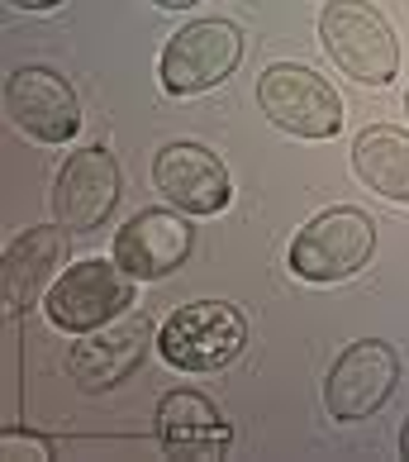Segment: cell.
I'll use <instances>...</instances> for the list:
<instances>
[{"instance_id": "cell-1", "label": "cell", "mask_w": 409, "mask_h": 462, "mask_svg": "<svg viewBox=\"0 0 409 462\" xmlns=\"http://www.w3.org/2000/svg\"><path fill=\"white\" fill-rule=\"evenodd\" d=\"M319 39L338 72L362 87H390L400 72V39L390 20L367 0H329L319 14Z\"/></svg>"}, {"instance_id": "cell-2", "label": "cell", "mask_w": 409, "mask_h": 462, "mask_svg": "<svg viewBox=\"0 0 409 462\" xmlns=\"http://www.w3.org/2000/svg\"><path fill=\"white\" fill-rule=\"evenodd\" d=\"M377 253V219L357 205H333L295 229L286 263L300 282H348Z\"/></svg>"}, {"instance_id": "cell-3", "label": "cell", "mask_w": 409, "mask_h": 462, "mask_svg": "<svg viewBox=\"0 0 409 462\" xmlns=\"http://www.w3.org/2000/svg\"><path fill=\"white\" fill-rule=\"evenodd\" d=\"M162 363L177 372H219L243 357L248 348V319L229 300H195L167 315L158 334Z\"/></svg>"}, {"instance_id": "cell-4", "label": "cell", "mask_w": 409, "mask_h": 462, "mask_svg": "<svg viewBox=\"0 0 409 462\" xmlns=\"http://www.w3.org/2000/svg\"><path fill=\"white\" fill-rule=\"evenodd\" d=\"M248 43H243V29L229 24V20H195L172 33V43L162 48V62H158V77H162V91L172 96H200L229 81L243 62Z\"/></svg>"}, {"instance_id": "cell-5", "label": "cell", "mask_w": 409, "mask_h": 462, "mask_svg": "<svg viewBox=\"0 0 409 462\" xmlns=\"http://www.w3.org/2000/svg\"><path fill=\"white\" fill-rule=\"evenodd\" d=\"M258 106L295 139H333L343 129V100L319 72L300 62H271L258 77Z\"/></svg>"}, {"instance_id": "cell-6", "label": "cell", "mask_w": 409, "mask_h": 462, "mask_svg": "<svg viewBox=\"0 0 409 462\" xmlns=\"http://www.w3.org/2000/svg\"><path fill=\"white\" fill-rule=\"evenodd\" d=\"M129 305H133V277L105 258H86L67 267L43 296L48 324H58L62 334H91L100 324L119 319Z\"/></svg>"}, {"instance_id": "cell-7", "label": "cell", "mask_w": 409, "mask_h": 462, "mask_svg": "<svg viewBox=\"0 0 409 462\" xmlns=\"http://www.w3.org/2000/svg\"><path fill=\"white\" fill-rule=\"evenodd\" d=\"M400 386V357L386 338H357L352 348L338 353V363L323 382V405L333 420H371L377 410L395 396Z\"/></svg>"}, {"instance_id": "cell-8", "label": "cell", "mask_w": 409, "mask_h": 462, "mask_svg": "<svg viewBox=\"0 0 409 462\" xmlns=\"http://www.w3.org/2000/svg\"><path fill=\"white\" fill-rule=\"evenodd\" d=\"M5 115L33 143H72L81 134V100L53 67H20V72H10Z\"/></svg>"}, {"instance_id": "cell-9", "label": "cell", "mask_w": 409, "mask_h": 462, "mask_svg": "<svg viewBox=\"0 0 409 462\" xmlns=\"http://www.w3.org/2000/svg\"><path fill=\"white\" fill-rule=\"evenodd\" d=\"M119 162L105 148H81L62 162V172L53 181V219L67 234H91L114 215L119 205Z\"/></svg>"}, {"instance_id": "cell-10", "label": "cell", "mask_w": 409, "mask_h": 462, "mask_svg": "<svg viewBox=\"0 0 409 462\" xmlns=\"http://www.w3.org/2000/svg\"><path fill=\"white\" fill-rule=\"evenodd\" d=\"M152 186L162 191L167 205L181 215H219L233 200L229 167L214 158L204 143H167L152 158Z\"/></svg>"}, {"instance_id": "cell-11", "label": "cell", "mask_w": 409, "mask_h": 462, "mask_svg": "<svg viewBox=\"0 0 409 462\" xmlns=\"http://www.w3.org/2000/svg\"><path fill=\"white\" fill-rule=\"evenodd\" d=\"M195 248V229L181 210H139L124 229L114 234V263L139 282H158V277H172L177 267H186Z\"/></svg>"}, {"instance_id": "cell-12", "label": "cell", "mask_w": 409, "mask_h": 462, "mask_svg": "<svg viewBox=\"0 0 409 462\" xmlns=\"http://www.w3.org/2000/svg\"><path fill=\"white\" fill-rule=\"evenodd\" d=\"M152 348V324L139 315H119L100 329L81 334V344L67 353V372L81 391H110L119 386L124 376H133L143 367V357Z\"/></svg>"}, {"instance_id": "cell-13", "label": "cell", "mask_w": 409, "mask_h": 462, "mask_svg": "<svg viewBox=\"0 0 409 462\" xmlns=\"http://www.w3.org/2000/svg\"><path fill=\"white\" fill-rule=\"evenodd\" d=\"M158 439H162L167 457H177V462H214L229 453L233 430L210 396L181 386V391H167L158 405Z\"/></svg>"}, {"instance_id": "cell-14", "label": "cell", "mask_w": 409, "mask_h": 462, "mask_svg": "<svg viewBox=\"0 0 409 462\" xmlns=\"http://www.w3.org/2000/svg\"><path fill=\"white\" fill-rule=\"evenodd\" d=\"M67 258V234L62 225H39L24 229L14 244L5 248V263H0V291H5V310L20 315L29 310L39 296H48V277L62 267Z\"/></svg>"}, {"instance_id": "cell-15", "label": "cell", "mask_w": 409, "mask_h": 462, "mask_svg": "<svg viewBox=\"0 0 409 462\" xmlns=\"http://www.w3.org/2000/svg\"><path fill=\"white\" fill-rule=\"evenodd\" d=\"M352 172L367 191L409 205V134L395 125H371L352 139Z\"/></svg>"}, {"instance_id": "cell-16", "label": "cell", "mask_w": 409, "mask_h": 462, "mask_svg": "<svg viewBox=\"0 0 409 462\" xmlns=\"http://www.w3.org/2000/svg\"><path fill=\"white\" fill-rule=\"evenodd\" d=\"M0 453H5V462H48L53 443L39 434H24V430H5L0 434Z\"/></svg>"}, {"instance_id": "cell-17", "label": "cell", "mask_w": 409, "mask_h": 462, "mask_svg": "<svg viewBox=\"0 0 409 462\" xmlns=\"http://www.w3.org/2000/svg\"><path fill=\"white\" fill-rule=\"evenodd\" d=\"M5 5H14V10H33V14H39V10H58L62 0H5Z\"/></svg>"}, {"instance_id": "cell-18", "label": "cell", "mask_w": 409, "mask_h": 462, "mask_svg": "<svg viewBox=\"0 0 409 462\" xmlns=\"http://www.w3.org/2000/svg\"><path fill=\"white\" fill-rule=\"evenodd\" d=\"M158 10H186V5H200V0H152Z\"/></svg>"}, {"instance_id": "cell-19", "label": "cell", "mask_w": 409, "mask_h": 462, "mask_svg": "<svg viewBox=\"0 0 409 462\" xmlns=\"http://www.w3.org/2000/svg\"><path fill=\"white\" fill-rule=\"evenodd\" d=\"M400 457H409V420H404V430H400Z\"/></svg>"}, {"instance_id": "cell-20", "label": "cell", "mask_w": 409, "mask_h": 462, "mask_svg": "<svg viewBox=\"0 0 409 462\" xmlns=\"http://www.w3.org/2000/svg\"><path fill=\"white\" fill-rule=\"evenodd\" d=\"M404 110H409V91H404Z\"/></svg>"}]
</instances>
